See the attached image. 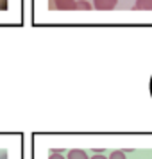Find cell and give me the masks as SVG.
Returning <instances> with one entry per match:
<instances>
[{
    "instance_id": "cell-1",
    "label": "cell",
    "mask_w": 152,
    "mask_h": 159,
    "mask_svg": "<svg viewBox=\"0 0 152 159\" xmlns=\"http://www.w3.org/2000/svg\"><path fill=\"white\" fill-rule=\"evenodd\" d=\"M118 0H93V9L97 11H111L116 7Z\"/></svg>"
},
{
    "instance_id": "cell-2",
    "label": "cell",
    "mask_w": 152,
    "mask_h": 159,
    "mask_svg": "<svg viewBox=\"0 0 152 159\" xmlns=\"http://www.w3.org/2000/svg\"><path fill=\"white\" fill-rule=\"evenodd\" d=\"M54 7L58 11H75V0H54Z\"/></svg>"
},
{
    "instance_id": "cell-3",
    "label": "cell",
    "mask_w": 152,
    "mask_h": 159,
    "mask_svg": "<svg viewBox=\"0 0 152 159\" xmlns=\"http://www.w3.org/2000/svg\"><path fill=\"white\" fill-rule=\"evenodd\" d=\"M134 9L136 11H152V0H136Z\"/></svg>"
},
{
    "instance_id": "cell-4",
    "label": "cell",
    "mask_w": 152,
    "mask_h": 159,
    "mask_svg": "<svg viewBox=\"0 0 152 159\" xmlns=\"http://www.w3.org/2000/svg\"><path fill=\"white\" fill-rule=\"evenodd\" d=\"M68 159H90V157H88L86 150H81V148H72V150H68Z\"/></svg>"
},
{
    "instance_id": "cell-5",
    "label": "cell",
    "mask_w": 152,
    "mask_h": 159,
    "mask_svg": "<svg viewBox=\"0 0 152 159\" xmlns=\"http://www.w3.org/2000/svg\"><path fill=\"white\" fill-rule=\"evenodd\" d=\"M93 4L88 0H75V11H91Z\"/></svg>"
},
{
    "instance_id": "cell-6",
    "label": "cell",
    "mask_w": 152,
    "mask_h": 159,
    "mask_svg": "<svg viewBox=\"0 0 152 159\" xmlns=\"http://www.w3.org/2000/svg\"><path fill=\"white\" fill-rule=\"evenodd\" d=\"M108 159H127V157H125V150H115V152H111Z\"/></svg>"
},
{
    "instance_id": "cell-7",
    "label": "cell",
    "mask_w": 152,
    "mask_h": 159,
    "mask_svg": "<svg viewBox=\"0 0 152 159\" xmlns=\"http://www.w3.org/2000/svg\"><path fill=\"white\" fill-rule=\"evenodd\" d=\"M59 152H61V150H52V154L48 156V159H65L61 154H59Z\"/></svg>"
},
{
    "instance_id": "cell-8",
    "label": "cell",
    "mask_w": 152,
    "mask_h": 159,
    "mask_svg": "<svg viewBox=\"0 0 152 159\" xmlns=\"http://www.w3.org/2000/svg\"><path fill=\"white\" fill-rule=\"evenodd\" d=\"M90 159H108V157L102 156V154H97V156H93V157H90Z\"/></svg>"
},
{
    "instance_id": "cell-9",
    "label": "cell",
    "mask_w": 152,
    "mask_h": 159,
    "mask_svg": "<svg viewBox=\"0 0 152 159\" xmlns=\"http://www.w3.org/2000/svg\"><path fill=\"white\" fill-rule=\"evenodd\" d=\"M0 159H7V154H6V152H2V154H0Z\"/></svg>"
}]
</instances>
